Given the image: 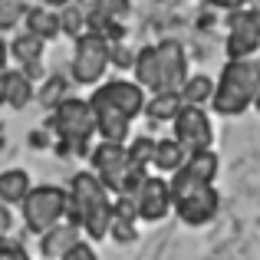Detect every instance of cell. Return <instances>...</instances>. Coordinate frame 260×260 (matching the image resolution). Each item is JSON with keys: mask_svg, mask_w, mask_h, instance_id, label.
Instances as JSON below:
<instances>
[{"mask_svg": "<svg viewBox=\"0 0 260 260\" xmlns=\"http://www.w3.org/2000/svg\"><path fill=\"white\" fill-rule=\"evenodd\" d=\"M70 208H66V221L86 231L92 241L109 237L112 228V194L99 181L95 172H76L70 181Z\"/></svg>", "mask_w": 260, "mask_h": 260, "instance_id": "1", "label": "cell"}, {"mask_svg": "<svg viewBox=\"0 0 260 260\" xmlns=\"http://www.w3.org/2000/svg\"><path fill=\"white\" fill-rule=\"evenodd\" d=\"M260 95V63L257 59H228L221 70V79L214 86V99L211 109L217 115H244Z\"/></svg>", "mask_w": 260, "mask_h": 260, "instance_id": "2", "label": "cell"}, {"mask_svg": "<svg viewBox=\"0 0 260 260\" xmlns=\"http://www.w3.org/2000/svg\"><path fill=\"white\" fill-rule=\"evenodd\" d=\"M53 128L59 135V152L63 155H89L95 135V112L89 99H63L53 109Z\"/></svg>", "mask_w": 260, "mask_h": 260, "instance_id": "3", "label": "cell"}, {"mask_svg": "<svg viewBox=\"0 0 260 260\" xmlns=\"http://www.w3.org/2000/svg\"><path fill=\"white\" fill-rule=\"evenodd\" d=\"M23 224L33 234H46L50 228H56L66 217L70 208V191L59 188V184H37L30 188V194L23 198Z\"/></svg>", "mask_w": 260, "mask_h": 260, "instance_id": "4", "label": "cell"}, {"mask_svg": "<svg viewBox=\"0 0 260 260\" xmlns=\"http://www.w3.org/2000/svg\"><path fill=\"white\" fill-rule=\"evenodd\" d=\"M109 40H102L99 33H83V37H76V50H73V79L83 86H92L99 83L102 76H106L109 70Z\"/></svg>", "mask_w": 260, "mask_h": 260, "instance_id": "5", "label": "cell"}, {"mask_svg": "<svg viewBox=\"0 0 260 260\" xmlns=\"http://www.w3.org/2000/svg\"><path fill=\"white\" fill-rule=\"evenodd\" d=\"M260 46V7H244L228 17V59H250Z\"/></svg>", "mask_w": 260, "mask_h": 260, "instance_id": "6", "label": "cell"}, {"mask_svg": "<svg viewBox=\"0 0 260 260\" xmlns=\"http://www.w3.org/2000/svg\"><path fill=\"white\" fill-rule=\"evenodd\" d=\"M175 142H181L188 152H204L214 142V125H211V115L201 106H181V112L172 122Z\"/></svg>", "mask_w": 260, "mask_h": 260, "instance_id": "7", "label": "cell"}, {"mask_svg": "<svg viewBox=\"0 0 260 260\" xmlns=\"http://www.w3.org/2000/svg\"><path fill=\"white\" fill-rule=\"evenodd\" d=\"M89 165L99 175V181L109 188V194H119L122 175H125V168H128V148L122 145V142H99V145H92V152H89Z\"/></svg>", "mask_w": 260, "mask_h": 260, "instance_id": "8", "label": "cell"}, {"mask_svg": "<svg viewBox=\"0 0 260 260\" xmlns=\"http://www.w3.org/2000/svg\"><path fill=\"white\" fill-rule=\"evenodd\" d=\"M217 208H221V194L214 191V184H204V188L191 191V194L178 198L175 201V211L181 217V224L188 228H204V224L214 221Z\"/></svg>", "mask_w": 260, "mask_h": 260, "instance_id": "9", "label": "cell"}, {"mask_svg": "<svg viewBox=\"0 0 260 260\" xmlns=\"http://www.w3.org/2000/svg\"><path fill=\"white\" fill-rule=\"evenodd\" d=\"M135 204H139V221L145 224H158L168 217L172 204V188H168V178L148 175V181L142 184V191L135 194Z\"/></svg>", "mask_w": 260, "mask_h": 260, "instance_id": "10", "label": "cell"}, {"mask_svg": "<svg viewBox=\"0 0 260 260\" xmlns=\"http://www.w3.org/2000/svg\"><path fill=\"white\" fill-rule=\"evenodd\" d=\"M92 95H99V99L112 102V106L119 109V112H125L128 119L142 115V112H145V102H148L145 89L135 83V79H109V83H102Z\"/></svg>", "mask_w": 260, "mask_h": 260, "instance_id": "11", "label": "cell"}, {"mask_svg": "<svg viewBox=\"0 0 260 260\" xmlns=\"http://www.w3.org/2000/svg\"><path fill=\"white\" fill-rule=\"evenodd\" d=\"M158 70H161V92H178L188 79V53L178 40H161L158 46Z\"/></svg>", "mask_w": 260, "mask_h": 260, "instance_id": "12", "label": "cell"}, {"mask_svg": "<svg viewBox=\"0 0 260 260\" xmlns=\"http://www.w3.org/2000/svg\"><path fill=\"white\" fill-rule=\"evenodd\" d=\"M89 106L95 112V132H99L102 142H125L128 125H132V119L125 112H119L112 102L99 99V95H89Z\"/></svg>", "mask_w": 260, "mask_h": 260, "instance_id": "13", "label": "cell"}, {"mask_svg": "<svg viewBox=\"0 0 260 260\" xmlns=\"http://www.w3.org/2000/svg\"><path fill=\"white\" fill-rule=\"evenodd\" d=\"M73 244H79V228L70 221H59L56 228L40 234V254H43V260H63V254Z\"/></svg>", "mask_w": 260, "mask_h": 260, "instance_id": "14", "label": "cell"}, {"mask_svg": "<svg viewBox=\"0 0 260 260\" xmlns=\"http://www.w3.org/2000/svg\"><path fill=\"white\" fill-rule=\"evenodd\" d=\"M135 83H139L145 92H161V70H158V50L155 46H142L135 53Z\"/></svg>", "mask_w": 260, "mask_h": 260, "instance_id": "15", "label": "cell"}, {"mask_svg": "<svg viewBox=\"0 0 260 260\" xmlns=\"http://www.w3.org/2000/svg\"><path fill=\"white\" fill-rule=\"evenodd\" d=\"M10 53H13V59L23 66V73L30 79L40 76V56H43V40H40V37H33V33H20V37L10 43Z\"/></svg>", "mask_w": 260, "mask_h": 260, "instance_id": "16", "label": "cell"}, {"mask_svg": "<svg viewBox=\"0 0 260 260\" xmlns=\"http://www.w3.org/2000/svg\"><path fill=\"white\" fill-rule=\"evenodd\" d=\"M188 148L181 145V142L175 139H158L155 142V155H152V165L158 168L161 175H175L178 168H184V161H188Z\"/></svg>", "mask_w": 260, "mask_h": 260, "instance_id": "17", "label": "cell"}, {"mask_svg": "<svg viewBox=\"0 0 260 260\" xmlns=\"http://www.w3.org/2000/svg\"><path fill=\"white\" fill-rule=\"evenodd\" d=\"M30 175L23 168H7L0 175V204H23V198L30 194Z\"/></svg>", "mask_w": 260, "mask_h": 260, "instance_id": "18", "label": "cell"}, {"mask_svg": "<svg viewBox=\"0 0 260 260\" xmlns=\"http://www.w3.org/2000/svg\"><path fill=\"white\" fill-rule=\"evenodd\" d=\"M26 33L40 37L43 43L53 40V37H59V33H63V26H59V13L46 10V7H33V10L26 13Z\"/></svg>", "mask_w": 260, "mask_h": 260, "instance_id": "19", "label": "cell"}, {"mask_svg": "<svg viewBox=\"0 0 260 260\" xmlns=\"http://www.w3.org/2000/svg\"><path fill=\"white\" fill-rule=\"evenodd\" d=\"M181 106V92H152V99L145 102V115L152 122H175Z\"/></svg>", "mask_w": 260, "mask_h": 260, "instance_id": "20", "label": "cell"}, {"mask_svg": "<svg viewBox=\"0 0 260 260\" xmlns=\"http://www.w3.org/2000/svg\"><path fill=\"white\" fill-rule=\"evenodd\" d=\"M214 79L211 76H204V73H198V76H188L184 79V86L178 89V92H181V102L184 106H208L211 99H214Z\"/></svg>", "mask_w": 260, "mask_h": 260, "instance_id": "21", "label": "cell"}, {"mask_svg": "<svg viewBox=\"0 0 260 260\" xmlns=\"http://www.w3.org/2000/svg\"><path fill=\"white\" fill-rule=\"evenodd\" d=\"M217 168H221V161H217V155L211 152V148H204V152H191L188 161H184V172H188L191 178H198L201 184H214Z\"/></svg>", "mask_w": 260, "mask_h": 260, "instance_id": "22", "label": "cell"}, {"mask_svg": "<svg viewBox=\"0 0 260 260\" xmlns=\"http://www.w3.org/2000/svg\"><path fill=\"white\" fill-rule=\"evenodd\" d=\"M33 99V79L23 70H7V106L23 109Z\"/></svg>", "mask_w": 260, "mask_h": 260, "instance_id": "23", "label": "cell"}, {"mask_svg": "<svg viewBox=\"0 0 260 260\" xmlns=\"http://www.w3.org/2000/svg\"><path fill=\"white\" fill-rule=\"evenodd\" d=\"M128 148V161L132 165H152V155H155V139H148V135H142V139H135L132 145H125Z\"/></svg>", "mask_w": 260, "mask_h": 260, "instance_id": "24", "label": "cell"}, {"mask_svg": "<svg viewBox=\"0 0 260 260\" xmlns=\"http://www.w3.org/2000/svg\"><path fill=\"white\" fill-rule=\"evenodd\" d=\"M59 26H63V33H70V37H83L86 33V13L79 10V7H66V10L59 13Z\"/></svg>", "mask_w": 260, "mask_h": 260, "instance_id": "25", "label": "cell"}, {"mask_svg": "<svg viewBox=\"0 0 260 260\" xmlns=\"http://www.w3.org/2000/svg\"><path fill=\"white\" fill-rule=\"evenodd\" d=\"M63 99H70V95H66V79L63 76H53L50 83L40 89V102H43V106H53V109H56Z\"/></svg>", "mask_w": 260, "mask_h": 260, "instance_id": "26", "label": "cell"}, {"mask_svg": "<svg viewBox=\"0 0 260 260\" xmlns=\"http://www.w3.org/2000/svg\"><path fill=\"white\" fill-rule=\"evenodd\" d=\"M92 10L109 17V20H122L132 10V0H92Z\"/></svg>", "mask_w": 260, "mask_h": 260, "instance_id": "27", "label": "cell"}, {"mask_svg": "<svg viewBox=\"0 0 260 260\" xmlns=\"http://www.w3.org/2000/svg\"><path fill=\"white\" fill-rule=\"evenodd\" d=\"M109 237H112L115 244H132L135 237H139V231H135V221H122V217H112Z\"/></svg>", "mask_w": 260, "mask_h": 260, "instance_id": "28", "label": "cell"}, {"mask_svg": "<svg viewBox=\"0 0 260 260\" xmlns=\"http://www.w3.org/2000/svg\"><path fill=\"white\" fill-rule=\"evenodd\" d=\"M109 59H112V66H119V70H132L135 66V50H128L125 43H112L109 46Z\"/></svg>", "mask_w": 260, "mask_h": 260, "instance_id": "29", "label": "cell"}, {"mask_svg": "<svg viewBox=\"0 0 260 260\" xmlns=\"http://www.w3.org/2000/svg\"><path fill=\"white\" fill-rule=\"evenodd\" d=\"M23 17V4L20 0H0V26H13Z\"/></svg>", "mask_w": 260, "mask_h": 260, "instance_id": "30", "label": "cell"}, {"mask_svg": "<svg viewBox=\"0 0 260 260\" xmlns=\"http://www.w3.org/2000/svg\"><path fill=\"white\" fill-rule=\"evenodd\" d=\"M0 260H30V254H26V247L20 241L0 237Z\"/></svg>", "mask_w": 260, "mask_h": 260, "instance_id": "31", "label": "cell"}, {"mask_svg": "<svg viewBox=\"0 0 260 260\" xmlns=\"http://www.w3.org/2000/svg\"><path fill=\"white\" fill-rule=\"evenodd\" d=\"M63 260H99V254H95V247H92V244L79 241V244H73V247L63 254Z\"/></svg>", "mask_w": 260, "mask_h": 260, "instance_id": "32", "label": "cell"}, {"mask_svg": "<svg viewBox=\"0 0 260 260\" xmlns=\"http://www.w3.org/2000/svg\"><path fill=\"white\" fill-rule=\"evenodd\" d=\"M204 4L214 7V10H228V13H234V10H244L250 0H204Z\"/></svg>", "mask_w": 260, "mask_h": 260, "instance_id": "33", "label": "cell"}, {"mask_svg": "<svg viewBox=\"0 0 260 260\" xmlns=\"http://www.w3.org/2000/svg\"><path fill=\"white\" fill-rule=\"evenodd\" d=\"M13 231V214H10V204H0V237H7Z\"/></svg>", "mask_w": 260, "mask_h": 260, "instance_id": "34", "label": "cell"}, {"mask_svg": "<svg viewBox=\"0 0 260 260\" xmlns=\"http://www.w3.org/2000/svg\"><path fill=\"white\" fill-rule=\"evenodd\" d=\"M0 106H7V73H0Z\"/></svg>", "mask_w": 260, "mask_h": 260, "instance_id": "35", "label": "cell"}, {"mask_svg": "<svg viewBox=\"0 0 260 260\" xmlns=\"http://www.w3.org/2000/svg\"><path fill=\"white\" fill-rule=\"evenodd\" d=\"M4 63H7V43L0 40V73H4Z\"/></svg>", "mask_w": 260, "mask_h": 260, "instance_id": "36", "label": "cell"}, {"mask_svg": "<svg viewBox=\"0 0 260 260\" xmlns=\"http://www.w3.org/2000/svg\"><path fill=\"white\" fill-rule=\"evenodd\" d=\"M46 4H59V7H63V4H66V0H46Z\"/></svg>", "mask_w": 260, "mask_h": 260, "instance_id": "37", "label": "cell"}, {"mask_svg": "<svg viewBox=\"0 0 260 260\" xmlns=\"http://www.w3.org/2000/svg\"><path fill=\"white\" fill-rule=\"evenodd\" d=\"M254 106H257V109H260V95H257V102H254Z\"/></svg>", "mask_w": 260, "mask_h": 260, "instance_id": "38", "label": "cell"}, {"mask_svg": "<svg viewBox=\"0 0 260 260\" xmlns=\"http://www.w3.org/2000/svg\"><path fill=\"white\" fill-rule=\"evenodd\" d=\"M257 63H260V59H257Z\"/></svg>", "mask_w": 260, "mask_h": 260, "instance_id": "39", "label": "cell"}]
</instances>
